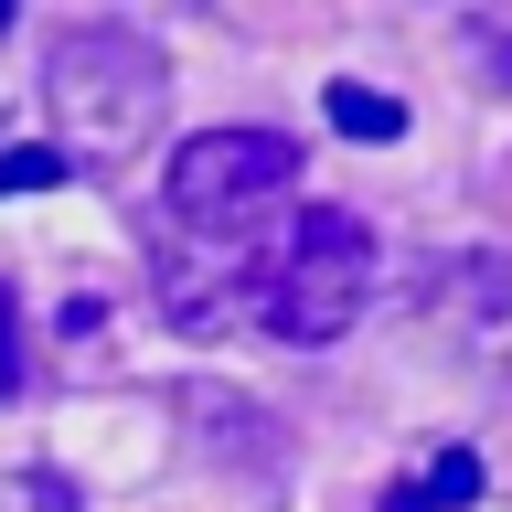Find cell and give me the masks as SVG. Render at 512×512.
I'll use <instances>...</instances> for the list:
<instances>
[{
	"mask_svg": "<svg viewBox=\"0 0 512 512\" xmlns=\"http://www.w3.org/2000/svg\"><path fill=\"white\" fill-rule=\"evenodd\" d=\"M331 128H342V139H406V107H395V96L384 86H331Z\"/></svg>",
	"mask_w": 512,
	"mask_h": 512,
	"instance_id": "6",
	"label": "cell"
},
{
	"mask_svg": "<svg viewBox=\"0 0 512 512\" xmlns=\"http://www.w3.org/2000/svg\"><path fill=\"white\" fill-rule=\"evenodd\" d=\"M363 299H374V224L352 203H299V224L256 267V320L278 342L320 352V342H342L363 320Z\"/></svg>",
	"mask_w": 512,
	"mask_h": 512,
	"instance_id": "2",
	"label": "cell"
},
{
	"mask_svg": "<svg viewBox=\"0 0 512 512\" xmlns=\"http://www.w3.org/2000/svg\"><path fill=\"white\" fill-rule=\"evenodd\" d=\"M416 491H427V512H459V502H480V459H470V448H438V470L416 480Z\"/></svg>",
	"mask_w": 512,
	"mask_h": 512,
	"instance_id": "8",
	"label": "cell"
},
{
	"mask_svg": "<svg viewBox=\"0 0 512 512\" xmlns=\"http://www.w3.org/2000/svg\"><path fill=\"white\" fill-rule=\"evenodd\" d=\"M160 86H171V64H160L150 32H128V22H64L54 54H43V107H54V128L86 160L139 150L160 128Z\"/></svg>",
	"mask_w": 512,
	"mask_h": 512,
	"instance_id": "1",
	"label": "cell"
},
{
	"mask_svg": "<svg viewBox=\"0 0 512 512\" xmlns=\"http://www.w3.org/2000/svg\"><path fill=\"white\" fill-rule=\"evenodd\" d=\"M0 374H22V352H11V288H0Z\"/></svg>",
	"mask_w": 512,
	"mask_h": 512,
	"instance_id": "9",
	"label": "cell"
},
{
	"mask_svg": "<svg viewBox=\"0 0 512 512\" xmlns=\"http://www.w3.org/2000/svg\"><path fill=\"white\" fill-rule=\"evenodd\" d=\"M427 320H448L480 363H512V256L502 246H459L427 267Z\"/></svg>",
	"mask_w": 512,
	"mask_h": 512,
	"instance_id": "4",
	"label": "cell"
},
{
	"mask_svg": "<svg viewBox=\"0 0 512 512\" xmlns=\"http://www.w3.org/2000/svg\"><path fill=\"white\" fill-rule=\"evenodd\" d=\"M288 182H299V139L288 128H192L182 150H171V171H160L171 224H192V235L256 224Z\"/></svg>",
	"mask_w": 512,
	"mask_h": 512,
	"instance_id": "3",
	"label": "cell"
},
{
	"mask_svg": "<svg viewBox=\"0 0 512 512\" xmlns=\"http://www.w3.org/2000/svg\"><path fill=\"white\" fill-rule=\"evenodd\" d=\"M384 512H427V491H416V480H406V491H384Z\"/></svg>",
	"mask_w": 512,
	"mask_h": 512,
	"instance_id": "10",
	"label": "cell"
},
{
	"mask_svg": "<svg viewBox=\"0 0 512 512\" xmlns=\"http://www.w3.org/2000/svg\"><path fill=\"white\" fill-rule=\"evenodd\" d=\"M160 299H171V320H182V331H214L224 299H235V256H224V246L171 256V267H160Z\"/></svg>",
	"mask_w": 512,
	"mask_h": 512,
	"instance_id": "5",
	"label": "cell"
},
{
	"mask_svg": "<svg viewBox=\"0 0 512 512\" xmlns=\"http://www.w3.org/2000/svg\"><path fill=\"white\" fill-rule=\"evenodd\" d=\"M75 160L54 150V139H0V192H54Z\"/></svg>",
	"mask_w": 512,
	"mask_h": 512,
	"instance_id": "7",
	"label": "cell"
}]
</instances>
